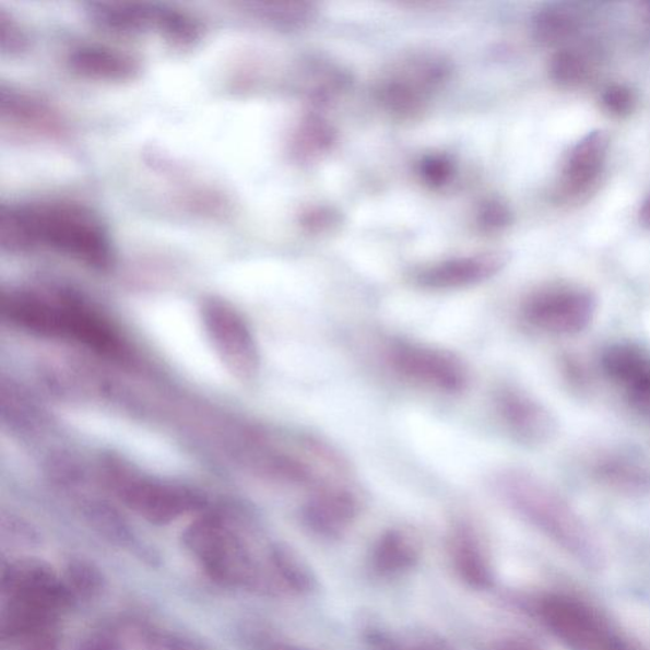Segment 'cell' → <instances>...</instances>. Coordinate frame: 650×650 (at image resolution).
I'll use <instances>...</instances> for the list:
<instances>
[{
	"mask_svg": "<svg viewBox=\"0 0 650 650\" xmlns=\"http://www.w3.org/2000/svg\"><path fill=\"white\" fill-rule=\"evenodd\" d=\"M0 237L11 249L44 246L97 269L113 260L98 218L72 203L40 202L3 211Z\"/></svg>",
	"mask_w": 650,
	"mask_h": 650,
	"instance_id": "1",
	"label": "cell"
},
{
	"mask_svg": "<svg viewBox=\"0 0 650 650\" xmlns=\"http://www.w3.org/2000/svg\"><path fill=\"white\" fill-rule=\"evenodd\" d=\"M184 546L211 582L223 589H261L260 564L232 524L221 515L198 517L182 535Z\"/></svg>",
	"mask_w": 650,
	"mask_h": 650,
	"instance_id": "2",
	"label": "cell"
},
{
	"mask_svg": "<svg viewBox=\"0 0 650 650\" xmlns=\"http://www.w3.org/2000/svg\"><path fill=\"white\" fill-rule=\"evenodd\" d=\"M38 335L73 341L96 354L115 358L130 357V346L104 312L72 289L44 293Z\"/></svg>",
	"mask_w": 650,
	"mask_h": 650,
	"instance_id": "3",
	"label": "cell"
},
{
	"mask_svg": "<svg viewBox=\"0 0 650 650\" xmlns=\"http://www.w3.org/2000/svg\"><path fill=\"white\" fill-rule=\"evenodd\" d=\"M106 463L109 487L129 510L147 522L164 527L206 506L205 497L186 485L145 475L120 459L109 458Z\"/></svg>",
	"mask_w": 650,
	"mask_h": 650,
	"instance_id": "4",
	"label": "cell"
},
{
	"mask_svg": "<svg viewBox=\"0 0 650 650\" xmlns=\"http://www.w3.org/2000/svg\"><path fill=\"white\" fill-rule=\"evenodd\" d=\"M495 488L517 512L560 539L579 540L577 517L557 493L528 473L510 470L496 477Z\"/></svg>",
	"mask_w": 650,
	"mask_h": 650,
	"instance_id": "5",
	"label": "cell"
},
{
	"mask_svg": "<svg viewBox=\"0 0 650 650\" xmlns=\"http://www.w3.org/2000/svg\"><path fill=\"white\" fill-rule=\"evenodd\" d=\"M200 312L209 340L226 370L238 380H252L260 370L261 357L245 318L218 297L203 300Z\"/></svg>",
	"mask_w": 650,
	"mask_h": 650,
	"instance_id": "6",
	"label": "cell"
},
{
	"mask_svg": "<svg viewBox=\"0 0 650 650\" xmlns=\"http://www.w3.org/2000/svg\"><path fill=\"white\" fill-rule=\"evenodd\" d=\"M450 62L434 52H413L391 66L378 87L383 106L398 114L417 113L449 80Z\"/></svg>",
	"mask_w": 650,
	"mask_h": 650,
	"instance_id": "7",
	"label": "cell"
},
{
	"mask_svg": "<svg viewBox=\"0 0 650 650\" xmlns=\"http://www.w3.org/2000/svg\"><path fill=\"white\" fill-rule=\"evenodd\" d=\"M388 359L402 378L440 393L460 394L469 386L468 367L448 351L401 341L390 347Z\"/></svg>",
	"mask_w": 650,
	"mask_h": 650,
	"instance_id": "8",
	"label": "cell"
},
{
	"mask_svg": "<svg viewBox=\"0 0 650 650\" xmlns=\"http://www.w3.org/2000/svg\"><path fill=\"white\" fill-rule=\"evenodd\" d=\"M0 587L5 601L40 608L57 616L75 605L61 575L40 559H17L3 564Z\"/></svg>",
	"mask_w": 650,
	"mask_h": 650,
	"instance_id": "9",
	"label": "cell"
},
{
	"mask_svg": "<svg viewBox=\"0 0 650 650\" xmlns=\"http://www.w3.org/2000/svg\"><path fill=\"white\" fill-rule=\"evenodd\" d=\"M594 311V296L571 286L540 289L523 305V317L532 327L555 334L582 332L591 323Z\"/></svg>",
	"mask_w": 650,
	"mask_h": 650,
	"instance_id": "10",
	"label": "cell"
},
{
	"mask_svg": "<svg viewBox=\"0 0 650 650\" xmlns=\"http://www.w3.org/2000/svg\"><path fill=\"white\" fill-rule=\"evenodd\" d=\"M500 421L511 435L523 444L551 442L558 433L557 419L534 397L519 388H500L495 397Z\"/></svg>",
	"mask_w": 650,
	"mask_h": 650,
	"instance_id": "11",
	"label": "cell"
},
{
	"mask_svg": "<svg viewBox=\"0 0 650 650\" xmlns=\"http://www.w3.org/2000/svg\"><path fill=\"white\" fill-rule=\"evenodd\" d=\"M543 610L547 625L578 650H630L589 608L549 601Z\"/></svg>",
	"mask_w": 650,
	"mask_h": 650,
	"instance_id": "12",
	"label": "cell"
},
{
	"mask_svg": "<svg viewBox=\"0 0 650 650\" xmlns=\"http://www.w3.org/2000/svg\"><path fill=\"white\" fill-rule=\"evenodd\" d=\"M506 263L507 256L498 252L451 258L422 270L417 282L430 289L474 286L497 275Z\"/></svg>",
	"mask_w": 650,
	"mask_h": 650,
	"instance_id": "13",
	"label": "cell"
},
{
	"mask_svg": "<svg viewBox=\"0 0 650 650\" xmlns=\"http://www.w3.org/2000/svg\"><path fill=\"white\" fill-rule=\"evenodd\" d=\"M359 504L354 493L340 487L316 492L303 507L305 527L323 537H339L357 519Z\"/></svg>",
	"mask_w": 650,
	"mask_h": 650,
	"instance_id": "14",
	"label": "cell"
},
{
	"mask_svg": "<svg viewBox=\"0 0 650 650\" xmlns=\"http://www.w3.org/2000/svg\"><path fill=\"white\" fill-rule=\"evenodd\" d=\"M608 378L622 383L637 410L650 413V357L633 344H615L602 356Z\"/></svg>",
	"mask_w": 650,
	"mask_h": 650,
	"instance_id": "15",
	"label": "cell"
},
{
	"mask_svg": "<svg viewBox=\"0 0 650 650\" xmlns=\"http://www.w3.org/2000/svg\"><path fill=\"white\" fill-rule=\"evenodd\" d=\"M608 145L610 138L604 130H593L578 141L564 169V185L567 190L581 192L596 181L604 166Z\"/></svg>",
	"mask_w": 650,
	"mask_h": 650,
	"instance_id": "16",
	"label": "cell"
},
{
	"mask_svg": "<svg viewBox=\"0 0 650 650\" xmlns=\"http://www.w3.org/2000/svg\"><path fill=\"white\" fill-rule=\"evenodd\" d=\"M450 553L453 568L468 586L476 590L488 589L492 582L489 563L472 529L461 524L453 531Z\"/></svg>",
	"mask_w": 650,
	"mask_h": 650,
	"instance_id": "17",
	"label": "cell"
},
{
	"mask_svg": "<svg viewBox=\"0 0 650 650\" xmlns=\"http://www.w3.org/2000/svg\"><path fill=\"white\" fill-rule=\"evenodd\" d=\"M417 560V544L401 530L383 532L371 554L374 569L383 577L402 575L412 569Z\"/></svg>",
	"mask_w": 650,
	"mask_h": 650,
	"instance_id": "18",
	"label": "cell"
},
{
	"mask_svg": "<svg viewBox=\"0 0 650 650\" xmlns=\"http://www.w3.org/2000/svg\"><path fill=\"white\" fill-rule=\"evenodd\" d=\"M270 569L279 583L289 592L309 593L316 586V579L305 563L285 545L273 546L270 551Z\"/></svg>",
	"mask_w": 650,
	"mask_h": 650,
	"instance_id": "19",
	"label": "cell"
},
{
	"mask_svg": "<svg viewBox=\"0 0 650 650\" xmlns=\"http://www.w3.org/2000/svg\"><path fill=\"white\" fill-rule=\"evenodd\" d=\"M61 578L74 604L96 600L106 589L104 574L96 564L85 559H70Z\"/></svg>",
	"mask_w": 650,
	"mask_h": 650,
	"instance_id": "20",
	"label": "cell"
},
{
	"mask_svg": "<svg viewBox=\"0 0 650 650\" xmlns=\"http://www.w3.org/2000/svg\"><path fill=\"white\" fill-rule=\"evenodd\" d=\"M600 481L617 491L638 493L650 488V475L647 470L633 461L606 459L596 468Z\"/></svg>",
	"mask_w": 650,
	"mask_h": 650,
	"instance_id": "21",
	"label": "cell"
},
{
	"mask_svg": "<svg viewBox=\"0 0 650 650\" xmlns=\"http://www.w3.org/2000/svg\"><path fill=\"white\" fill-rule=\"evenodd\" d=\"M73 66L80 72L106 78H127L134 72V62L120 54L102 49L81 50L73 55Z\"/></svg>",
	"mask_w": 650,
	"mask_h": 650,
	"instance_id": "22",
	"label": "cell"
},
{
	"mask_svg": "<svg viewBox=\"0 0 650 650\" xmlns=\"http://www.w3.org/2000/svg\"><path fill=\"white\" fill-rule=\"evenodd\" d=\"M578 19L575 13L563 7H549L537 13L534 20V33L540 42L557 43L576 33Z\"/></svg>",
	"mask_w": 650,
	"mask_h": 650,
	"instance_id": "23",
	"label": "cell"
},
{
	"mask_svg": "<svg viewBox=\"0 0 650 650\" xmlns=\"http://www.w3.org/2000/svg\"><path fill=\"white\" fill-rule=\"evenodd\" d=\"M335 134L327 122L309 119L302 125L295 140L296 153L303 158H318L332 147Z\"/></svg>",
	"mask_w": 650,
	"mask_h": 650,
	"instance_id": "24",
	"label": "cell"
},
{
	"mask_svg": "<svg viewBox=\"0 0 650 650\" xmlns=\"http://www.w3.org/2000/svg\"><path fill=\"white\" fill-rule=\"evenodd\" d=\"M88 517L93 527L108 539L109 542L121 547L137 549L135 537L129 524L113 508L102 505L93 506L88 510Z\"/></svg>",
	"mask_w": 650,
	"mask_h": 650,
	"instance_id": "25",
	"label": "cell"
},
{
	"mask_svg": "<svg viewBox=\"0 0 650 650\" xmlns=\"http://www.w3.org/2000/svg\"><path fill=\"white\" fill-rule=\"evenodd\" d=\"M589 68L581 55L571 50H562L551 61V74L555 82L571 85L586 80Z\"/></svg>",
	"mask_w": 650,
	"mask_h": 650,
	"instance_id": "26",
	"label": "cell"
},
{
	"mask_svg": "<svg viewBox=\"0 0 650 650\" xmlns=\"http://www.w3.org/2000/svg\"><path fill=\"white\" fill-rule=\"evenodd\" d=\"M143 650H209L190 637L170 630L149 628L141 634Z\"/></svg>",
	"mask_w": 650,
	"mask_h": 650,
	"instance_id": "27",
	"label": "cell"
},
{
	"mask_svg": "<svg viewBox=\"0 0 650 650\" xmlns=\"http://www.w3.org/2000/svg\"><path fill=\"white\" fill-rule=\"evenodd\" d=\"M602 101L608 111L615 116L629 115L636 107V96L624 85H613L607 88Z\"/></svg>",
	"mask_w": 650,
	"mask_h": 650,
	"instance_id": "28",
	"label": "cell"
},
{
	"mask_svg": "<svg viewBox=\"0 0 650 650\" xmlns=\"http://www.w3.org/2000/svg\"><path fill=\"white\" fill-rule=\"evenodd\" d=\"M421 174L429 185L441 186L452 175V164L445 156H429L421 164Z\"/></svg>",
	"mask_w": 650,
	"mask_h": 650,
	"instance_id": "29",
	"label": "cell"
},
{
	"mask_svg": "<svg viewBox=\"0 0 650 650\" xmlns=\"http://www.w3.org/2000/svg\"><path fill=\"white\" fill-rule=\"evenodd\" d=\"M17 650H60L57 626L31 634L14 646Z\"/></svg>",
	"mask_w": 650,
	"mask_h": 650,
	"instance_id": "30",
	"label": "cell"
},
{
	"mask_svg": "<svg viewBox=\"0 0 650 650\" xmlns=\"http://www.w3.org/2000/svg\"><path fill=\"white\" fill-rule=\"evenodd\" d=\"M73 650H125V648L113 634L93 633L78 641Z\"/></svg>",
	"mask_w": 650,
	"mask_h": 650,
	"instance_id": "31",
	"label": "cell"
},
{
	"mask_svg": "<svg viewBox=\"0 0 650 650\" xmlns=\"http://www.w3.org/2000/svg\"><path fill=\"white\" fill-rule=\"evenodd\" d=\"M484 222L489 225L491 228H493V226H498V228H500V226L511 222V213L507 208L499 205V203H493V205H489L488 209L484 211Z\"/></svg>",
	"mask_w": 650,
	"mask_h": 650,
	"instance_id": "32",
	"label": "cell"
},
{
	"mask_svg": "<svg viewBox=\"0 0 650 650\" xmlns=\"http://www.w3.org/2000/svg\"><path fill=\"white\" fill-rule=\"evenodd\" d=\"M261 650H310V649L295 646L292 643H286V641L269 640V641H263V643L261 645Z\"/></svg>",
	"mask_w": 650,
	"mask_h": 650,
	"instance_id": "33",
	"label": "cell"
},
{
	"mask_svg": "<svg viewBox=\"0 0 650 650\" xmlns=\"http://www.w3.org/2000/svg\"><path fill=\"white\" fill-rule=\"evenodd\" d=\"M496 650H537L535 647L522 640H505L496 647Z\"/></svg>",
	"mask_w": 650,
	"mask_h": 650,
	"instance_id": "34",
	"label": "cell"
},
{
	"mask_svg": "<svg viewBox=\"0 0 650 650\" xmlns=\"http://www.w3.org/2000/svg\"><path fill=\"white\" fill-rule=\"evenodd\" d=\"M639 214L641 224H643L646 228L650 229V194L645 201L643 206H641Z\"/></svg>",
	"mask_w": 650,
	"mask_h": 650,
	"instance_id": "35",
	"label": "cell"
},
{
	"mask_svg": "<svg viewBox=\"0 0 650 650\" xmlns=\"http://www.w3.org/2000/svg\"><path fill=\"white\" fill-rule=\"evenodd\" d=\"M388 650H445L435 645H421V646H412V647H391Z\"/></svg>",
	"mask_w": 650,
	"mask_h": 650,
	"instance_id": "36",
	"label": "cell"
}]
</instances>
